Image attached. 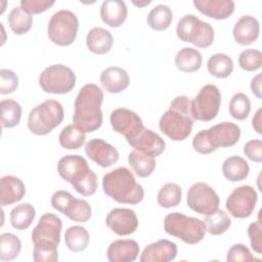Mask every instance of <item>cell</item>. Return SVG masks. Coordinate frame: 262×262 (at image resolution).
<instances>
[{
	"mask_svg": "<svg viewBox=\"0 0 262 262\" xmlns=\"http://www.w3.org/2000/svg\"><path fill=\"white\" fill-rule=\"evenodd\" d=\"M103 91L96 84L84 85L77 94L74 102L73 122L85 133L94 132L102 124L101 104Z\"/></svg>",
	"mask_w": 262,
	"mask_h": 262,
	"instance_id": "obj_1",
	"label": "cell"
},
{
	"mask_svg": "<svg viewBox=\"0 0 262 262\" xmlns=\"http://www.w3.org/2000/svg\"><path fill=\"white\" fill-rule=\"evenodd\" d=\"M61 228V219L56 215L46 213L41 216L32 231L35 262H56L58 260L57 247L60 242Z\"/></svg>",
	"mask_w": 262,
	"mask_h": 262,
	"instance_id": "obj_2",
	"label": "cell"
},
{
	"mask_svg": "<svg viewBox=\"0 0 262 262\" xmlns=\"http://www.w3.org/2000/svg\"><path fill=\"white\" fill-rule=\"evenodd\" d=\"M190 99L185 95L176 96L159 121L163 134L174 141L186 139L192 130L193 118L190 111Z\"/></svg>",
	"mask_w": 262,
	"mask_h": 262,
	"instance_id": "obj_3",
	"label": "cell"
},
{
	"mask_svg": "<svg viewBox=\"0 0 262 262\" xmlns=\"http://www.w3.org/2000/svg\"><path fill=\"white\" fill-rule=\"evenodd\" d=\"M102 189L107 196L120 204L137 205L144 198L143 187L126 167H119L104 174Z\"/></svg>",
	"mask_w": 262,
	"mask_h": 262,
	"instance_id": "obj_4",
	"label": "cell"
},
{
	"mask_svg": "<svg viewBox=\"0 0 262 262\" xmlns=\"http://www.w3.org/2000/svg\"><path fill=\"white\" fill-rule=\"evenodd\" d=\"M57 172L61 179L71 183L74 189L90 196L96 192L97 176L89 168L86 159L79 155H67L57 163Z\"/></svg>",
	"mask_w": 262,
	"mask_h": 262,
	"instance_id": "obj_5",
	"label": "cell"
},
{
	"mask_svg": "<svg viewBox=\"0 0 262 262\" xmlns=\"http://www.w3.org/2000/svg\"><path fill=\"white\" fill-rule=\"evenodd\" d=\"M63 117L61 103L54 99H47L31 110L28 128L35 135H47L60 125Z\"/></svg>",
	"mask_w": 262,
	"mask_h": 262,
	"instance_id": "obj_6",
	"label": "cell"
},
{
	"mask_svg": "<svg viewBox=\"0 0 262 262\" xmlns=\"http://www.w3.org/2000/svg\"><path fill=\"white\" fill-rule=\"evenodd\" d=\"M165 231L188 245L200 243L207 232L203 220L179 212L168 214L164 219Z\"/></svg>",
	"mask_w": 262,
	"mask_h": 262,
	"instance_id": "obj_7",
	"label": "cell"
},
{
	"mask_svg": "<svg viewBox=\"0 0 262 262\" xmlns=\"http://www.w3.org/2000/svg\"><path fill=\"white\" fill-rule=\"evenodd\" d=\"M176 34L181 41L191 43L198 48L211 46L215 37L213 27L193 14H186L179 19Z\"/></svg>",
	"mask_w": 262,
	"mask_h": 262,
	"instance_id": "obj_8",
	"label": "cell"
},
{
	"mask_svg": "<svg viewBox=\"0 0 262 262\" xmlns=\"http://www.w3.org/2000/svg\"><path fill=\"white\" fill-rule=\"evenodd\" d=\"M79 29L77 15L71 10L61 9L52 14L47 26L49 40L58 46H69L74 43Z\"/></svg>",
	"mask_w": 262,
	"mask_h": 262,
	"instance_id": "obj_9",
	"label": "cell"
},
{
	"mask_svg": "<svg viewBox=\"0 0 262 262\" xmlns=\"http://www.w3.org/2000/svg\"><path fill=\"white\" fill-rule=\"evenodd\" d=\"M39 85L46 93L66 94L76 85V75L64 64H52L43 70L39 76Z\"/></svg>",
	"mask_w": 262,
	"mask_h": 262,
	"instance_id": "obj_10",
	"label": "cell"
},
{
	"mask_svg": "<svg viewBox=\"0 0 262 262\" xmlns=\"http://www.w3.org/2000/svg\"><path fill=\"white\" fill-rule=\"evenodd\" d=\"M221 105V93L217 86L207 84L203 86L195 97L190 101V111L193 120L209 122L215 119Z\"/></svg>",
	"mask_w": 262,
	"mask_h": 262,
	"instance_id": "obj_11",
	"label": "cell"
},
{
	"mask_svg": "<svg viewBox=\"0 0 262 262\" xmlns=\"http://www.w3.org/2000/svg\"><path fill=\"white\" fill-rule=\"evenodd\" d=\"M112 128L123 135L131 145L145 129L140 117L133 111L126 107H119L110 116Z\"/></svg>",
	"mask_w": 262,
	"mask_h": 262,
	"instance_id": "obj_12",
	"label": "cell"
},
{
	"mask_svg": "<svg viewBox=\"0 0 262 262\" xmlns=\"http://www.w3.org/2000/svg\"><path fill=\"white\" fill-rule=\"evenodd\" d=\"M186 203L193 212L208 215L218 209L220 200L217 192L209 184L195 182L187 191Z\"/></svg>",
	"mask_w": 262,
	"mask_h": 262,
	"instance_id": "obj_13",
	"label": "cell"
},
{
	"mask_svg": "<svg viewBox=\"0 0 262 262\" xmlns=\"http://www.w3.org/2000/svg\"><path fill=\"white\" fill-rule=\"evenodd\" d=\"M258 201V194L251 185H242L234 188L226 199L225 207L234 218H248L252 215Z\"/></svg>",
	"mask_w": 262,
	"mask_h": 262,
	"instance_id": "obj_14",
	"label": "cell"
},
{
	"mask_svg": "<svg viewBox=\"0 0 262 262\" xmlns=\"http://www.w3.org/2000/svg\"><path fill=\"white\" fill-rule=\"evenodd\" d=\"M209 146L213 151L220 147H230L237 143L241 137V128L231 122H222L203 130Z\"/></svg>",
	"mask_w": 262,
	"mask_h": 262,
	"instance_id": "obj_15",
	"label": "cell"
},
{
	"mask_svg": "<svg viewBox=\"0 0 262 262\" xmlns=\"http://www.w3.org/2000/svg\"><path fill=\"white\" fill-rule=\"evenodd\" d=\"M105 224L118 235H130L138 227V218L136 213L131 209L115 208L107 214Z\"/></svg>",
	"mask_w": 262,
	"mask_h": 262,
	"instance_id": "obj_16",
	"label": "cell"
},
{
	"mask_svg": "<svg viewBox=\"0 0 262 262\" xmlns=\"http://www.w3.org/2000/svg\"><path fill=\"white\" fill-rule=\"evenodd\" d=\"M87 157L102 168H108L119 161V152L115 146L101 138L90 139L85 145Z\"/></svg>",
	"mask_w": 262,
	"mask_h": 262,
	"instance_id": "obj_17",
	"label": "cell"
},
{
	"mask_svg": "<svg viewBox=\"0 0 262 262\" xmlns=\"http://www.w3.org/2000/svg\"><path fill=\"white\" fill-rule=\"evenodd\" d=\"M177 256V246L168 239H159L146 246L140 257V262H170Z\"/></svg>",
	"mask_w": 262,
	"mask_h": 262,
	"instance_id": "obj_18",
	"label": "cell"
},
{
	"mask_svg": "<svg viewBox=\"0 0 262 262\" xmlns=\"http://www.w3.org/2000/svg\"><path fill=\"white\" fill-rule=\"evenodd\" d=\"M139 255V245L136 241L116 239L112 242L106 251L110 262H133Z\"/></svg>",
	"mask_w": 262,
	"mask_h": 262,
	"instance_id": "obj_19",
	"label": "cell"
},
{
	"mask_svg": "<svg viewBox=\"0 0 262 262\" xmlns=\"http://www.w3.org/2000/svg\"><path fill=\"white\" fill-rule=\"evenodd\" d=\"M232 33L237 44L248 46L257 41L260 33V24L252 15H243L235 23Z\"/></svg>",
	"mask_w": 262,
	"mask_h": 262,
	"instance_id": "obj_20",
	"label": "cell"
},
{
	"mask_svg": "<svg viewBox=\"0 0 262 262\" xmlns=\"http://www.w3.org/2000/svg\"><path fill=\"white\" fill-rule=\"evenodd\" d=\"M193 5L204 15L217 20L228 18L235 8L232 0H194Z\"/></svg>",
	"mask_w": 262,
	"mask_h": 262,
	"instance_id": "obj_21",
	"label": "cell"
},
{
	"mask_svg": "<svg viewBox=\"0 0 262 262\" xmlns=\"http://www.w3.org/2000/svg\"><path fill=\"white\" fill-rule=\"evenodd\" d=\"M26 194V186L21 179L13 175H5L0 179V205L9 206L19 202Z\"/></svg>",
	"mask_w": 262,
	"mask_h": 262,
	"instance_id": "obj_22",
	"label": "cell"
},
{
	"mask_svg": "<svg viewBox=\"0 0 262 262\" xmlns=\"http://www.w3.org/2000/svg\"><path fill=\"white\" fill-rule=\"evenodd\" d=\"M102 88L108 93H120L124 91L130 83L128 73L120 67H108L100 74Z\"/></svg>",
	"mask_w": 262,
	"mask_h": 262,
	"instance_id": "obj_23",
	"label": "cell"
},
{
	"mask_svg": "<svg viewBox=\"0 0 262 262\" xmlns=\"http://www.w3.org/2000/svg\"><path fill=\"white\" fill-rule=\"evenodd\" d=\"M131 146L150 157L161 156L166 147L165 140L150 129H144L138 138L131 144Z\"/></svg>",
	"mask_w": 262,
	"mask_h": 262,
	"instance_id": "obj_24",
	"label": "cell"
},
{
	"mask_svg": "<svg viewBox=\"0 0 262 262\" xmlns=\"http://www.w3.org/2000/svg\"><path fill=\"white\" fill-rule=\"evenodd\" d=\"M127 5L122 0H104L100 6L101 20L112 28L122 26L127 18Z\"/></svg>",
	"mask_w": 262,
	"mask_h": 262,
	"instance_id": "obj_25",
	"label": "cell"
},
{
	"mask_svg": "<svg viewBox=\"0 0 262 262\" xmlns=\"http://www.w3.org/2000/svg\"><path fill=\"white\" fill-rule=\"evenodd\" d=\"M113 44L114 38L112 33L101 27H94L86 36L87 48L94 54L101 55L107 53L112 49Z\"/></svg>",
	"mask_w": 262,
	"mask_h": 262,
	"instance_id": "obj_26",
	"label": "cell"
},
{
	"mask_svg": "<svg viewBox=\"0 0 262 262\" xmlns=\"http://www.w3.org/2000/svg\"><path fill=\"white\" fill-rule=\"evenodd\" d=\"M249 172L250 167L248 162L239 156H231L222 164V173L224 177L231 182H237L246 179Z\"/></svg>",
	"mask_w": 262,
	"mask_h": 262,
	"instance_id": "obj_27",
	"label": "cell"
},
{
	"mask_svg": "<svg viewBox=\"0 0 262 262\" xmlns=\"http://www.w3.org/2000/svg\"><path fill=\"white\" fill-rule=\"evenodd\" d=\"M203 57L199 50L192 47H183L175 56L176 68L184 73H193L200 70Z\"/></svg>",
	"mask_w": 262,
	"mask_h": 262,
	"instance_id": "obj_28",
	"label": "cell"
},
{
	"mask_svg": "<svg viewBox=\"0 0 262 262\" xmlns=\"http://www.w3.org/2000/svg\"><path fill=\"white\" fill-rule=\"evenodd\" d=\"M128 163L135 172V174L141 178L150 176L157 166L154 157L145 155L136 149L129 152Z\"/></svg>",
	"mask_w": 262,
	"mask_h": 262,
	"instance_id": "obj_29",
	"label": "cell"
},
{
	"mask_svg": "<svg viewBox=\"0 0 262 262\" xmlns=\"http://www.w3.org/2000/svg\"><path fill=\"white\" fill-rule=\"evenodd\" d=\"M173 19V13L171 8L165 4H159L155 6L146 16V23L148 27L154 31L167 30Z\"/></svg>",
	"mask_w": 262,
	"mask_h": 262,
	"instance_id": "obj_30",
	"label": "cell"
},
{
	"mask_svg": "<svg viewBox=\"0 0 262 262\" xmlns=\"http://www.w3.org/2000/svg\"><path fill=\"white\" fill-rule=\"evenodd\" d=\"M36 217V210L33 205L23 203L10 211V223L13 228L24 230L30 227Z\"/></svg>",
	"mask_w": 262,
	"mask_h": 262,
	"instance_id": "obj_31",
	"label": "cell"
},
{
	"mask_svg": "<svg viewBox=\"0 0 262 262\" xmlns=\"http://www.w3.org/2000/svg\"><path fill=\"white\" fill-rule=\"evenodd\" d=\"M89 239V232L83 226H70L64 233L66 246L70 251L74 253L84 251L88 247Z\"/></svg>",
	"mask_w": 262,
	"mask_h": 262,
	"instance_id": "obj_32",
	"label": "cell"
},
{
	"mask_svg": "<svg viewBox=\"0 0 262 262\" xmlns=\"http://www.w3.org/2000/svg\"><path fill=\"white\" fill-rule=\"evenodd\" d=\"M207 69L213 77L224 79L231 75L233 71V60L227 54L215 53L208 59Z\"/></svg>",
	"mask_w": 262,
	"mask_h": 262,
	"instance_id": "obj_33",
	"label": "cell"
},
{
	"mask_svg": "<svg viewBox=\"0 0 262 262\" xmlns=\"http://www.w3.org/2000/svg\"><path fill=\"white\" fill-rule=\"evenodd\" d=\"M7 21L15 35H24L31 30L33 16L21 7H13L8 14Z\"/></svg>",
	"mask_w": 262,
	"mask_h": 262,
	"instance_id": "obj_34",
	"label": "cell"
},
{
	"mask_svg": "<svg viewBox=\"0 0 262 262\" xmlns=\"http://www.w3.org/2000/svg\"><path fill=\"white\" fill-rule=\"evenodd\" d=\"M85 132L75 124L66 126L58 136L59 144L66 149L80 148L85 143Z\"/></svg>",
	"mask_w": 262,
	"mask_h": 262,
	"instance_id": "obj_35",
	"label": "cell"
},
{
	"mask_svg": "<svg viewBox=\"0 0 262 262\" xmlns=\"http://www.w3.org/2000/svg\"><path fill=\"white\" fill-rule=\"evenodd\" d=\"M203 221L205 223L206 230L212 235H219L226 232L231 225V220L227 213L219 209L211 214L205 215Z\"/></svg>",
	"mask_w": 262,
	"mask_h": 262,
	"instance_id": "obj_36",
	"label": "cell"
},
{
	"mask_svg": "<svg viewBox=\"0 0 262 262\" xmlns=\"http://www.w3.org/2000/svg\"><path fill=\"white\" fill-rule=\"evenodd\" d=\"M1 106V125L2 128H13L19 124L21 118V106L14 99H2Z\"/></svg>",
	"mask_w": 262,
	"mask_h": 262,
	"instance_id": "obj_37",
	"label": "cell"
},
{
	"mask_svg": "<svg viewBox=\"0 0 262 262\" xmlns=\"http://www.w3.org/2000/svg\"><path fill=\"white\" fill-rule=\"evenodd\" d=\"M182 199L181 187L173 182L165 183L159 190L157 202L160 207L169 209L179 205Z\"/></svg>",
	"mask_w": 262,
	"mask_h": 262,
	"instance_id": "obj_38",
	"label": "cell"
},
{
	"mask_svg": "<svg viewBox=\"0 0 262 262\" xmlns=\"http://www.w3.org/2000/svg\"><path fill=\"white\" fill-rule=\"evenodd\" d=\"M63 215H66L72 221L85 223L91 218L92 210L87 201L74 198L67 206Z\"/></svg>",
	"mask_w": 262,
	"mask_h": 262,
	"instance_id": "obj_39",
	"label": "cell"
},
{
	"mask_svg": "<svg viewBox=\"0 0 262 262\" xmlns=\"http://www.w3.org/2000/svg\"><path fill=\"white\" fill-rule=\"evenodd\" d=\"M21 250L20 239L13 233L5 232L0 235V260L10 261L16 258Z\"/></svg>",
	"mask_w": 262,
	"mask_h": 262,
	"instance_id": "obj_40",
	"label": "cell"
},
{
	"mask_svg": "<svg viewBox=\"0 0 262 262\" xmlns=\"http://www.w3.org/2000/svg\"><path fill=\"white\" fill-rule=\"evenodd\" d=\"M228 110L233 119L237 121L247 119L251 112V100L249 96L243 92L235 93L229 101Z\"/></svg>",
	"mask_w": 262,
	"mask_h": 262,
	"instance_id": "obj_41",
	"label": "cell"
},
{
	"mask_svg": "<svg viewBox=\"0 0 262 262\" xmlns=\"http://www.w3.org/2000/svg\"><path fill=\"white\" fill-rule=\"evenodd\" d=\"M238 66L247 72H254L262 67V53L254 48H249L241 52Z\"/></svg>",
	"mask_w": 262,
	"mask_h": 262,
	"instance_id": "obj_42",
	"label": "cell"
},
{
	"mask_svg": "<svg viewBox=\"0 0 262 262\" xmlns=\"http://www.w3.org/2000/svg\"><path fill=\"white\" fill-rule=\"evenodd\" d=\"M226 260L228 262H252L260 261V259L255 258L250 252L249 248L243 244H234L227 251Z\"/></svg>",
	"mask_w": 262,
	"mask_h": 262,
	"instance_id": "obj_43",
	"label": "cell"
},
{
	"mask_svg": "<svg viewBox=\"0 0 262 262\" xmlns=\"http://www.w3.org/2000/svg\"><path fill=\"white\" fill-rule=\"evenodd\" d=\"M18 87L17 75L8 69L0 70V93L8 94L12 93Z\"/></svg>",
	"mask_w": 262,
	"mask_h": 262,
	"instance_id": "obj_44",
	"label": "cell"
},
{
	"mask_svg": "<svg viewBox=\"0 0 262 262\" xmlns=\"http://www.w3.org/2000/svg\"><path fill=\"white\" fill-rule=\"evenodd\" d=\"M260 213L258 214V219L256 222H252L248 227V235L251 243V248L257 253H262V225L260 221Z\"/></svg>",
	"mask_w": 262,
	"mask_h": 262,
	"instance_id": "obj_45",
	"label": "cell"
},
{
	"mask_svg": "<svg viewBox=\"0 0 262 262\" xmlns=\"http://www.w3.org/2000/svg\"><path fill=\"white\" fill-rule=\"evenodd\" d=\"M54 3L53 0H21L20 7L30 14H39L48 10Z\"/></svg>",
	"mask_w": 262,
	"mask_h": 262,
	"instance_id": "obj_46",
	"label": "cell"
},
{
	"mask_svg": "<svg viewBox=\"0 0 262 262\" xmlns=\"http://www.w3.org/2000/svg\"><path fill=\"white\" fill-rule=\"evenodd\" d=\"M244 154L248 159L255 163L262 162V141L260 139H252L244 145Z\"/></svg>",
	"mask_w": 262,
	"mask_h": 262,
	"instance_id": "obj_47",
	"label": "cell"
},
{
	"mask_svg": "<svg viewBox=\"0 0 262 262\" xmlns=\"http://www.w3.org/2000/svg\"><path fill=\"white\" fill-rule=\"evenodd\" d=\"M73 199H74V196L69 191L57 190L51 196V205L56 211L63 214L67 206L71 203V201Z\"/></svg>",
	"mask_w": 262,
	"mask_h": 262,
	"instance_id": "obj_48",
	"label": "cell"
},
{
	"mask_svg": "<svg viewBox=\"0 0 262 262\" xmlns=\"http://www.w3.org/2000/svg\"><path fill=\"white\" fill-rule=\"evenodd\" d=\"M261 78L262 75L261 74H257L252 80H251V91L252 93L258 98L261 99L262 98V90H261Z\"/></svg>",
	"mask_w": 262,
	"mask_h": 262,
	"instance_id": "obj_49",
	"label": "cell"
},
{
	"mask_svg": "<svg viewBox=\"0 0 262 262\" xmlns=\"http://www.w3.org/2000/svg\"><path fill=\"white\" fill-rule=\"evenodd\" d=\"M261 115H262V108H258L257 112L255 113L253 119H252V126L254 128V130L258 133L261 134L262 133V129H261Z\"/></svg>",
	"mask_w": 262,
	"mask_h": 262,
	"instance_id": "obj_50",
	"label": "cell"
},
{
	"mask_svg": "<svg viewBox=\"0 0 262 262\" xmlns=\"http://www.w3.org/2000/svg\"><path fill=\"white\" fill-rule=\"evenodd\" d=\"M132 3L135 5V6H137V7H144V6H146V5H148V4H150L151 3V1L150 0H144V1H139V2H137V1H132Z\"/></svg>",
	"mask_w": 262,
	"mask_h": 262,
	"instance_id": "obj_51",
	"label": "cell"
}]
</instances>
